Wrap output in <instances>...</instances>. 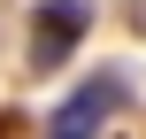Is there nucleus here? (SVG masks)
Segmentation results:
<instances>
[{
	"label": "nucleus",
	"mask_w": 146,
	"mask_h": 139,
	"mask_svg": "<svg viewBox=\"0 0 146 139\" xmlns=\"http://www.w3.org/2000/svg\"><path fill=\"white\" fill-rule=\"evenodd\" d=\"M115 101H123V77H92V85H77V93L46 116V139H100V124L115 116Z\"/></svg>",
	"instance_id": "nucleus-1"
},
{
	"label": "nucleus",
	"mask_w": 146,
	"mask_h": 139,
	"mask_svg": "<svg viewBox=\"0 0 146 139\" xmlns=\"http://www.w3.org/2000/svg\"><path fill=\"white\" fill-rule=\"evenodd\" d=\"M92 31V0H38V23H31V62L54 70L77 39Z\"/></svg>",
	"instance_id": "nucleus-2"
}]
</instances>
